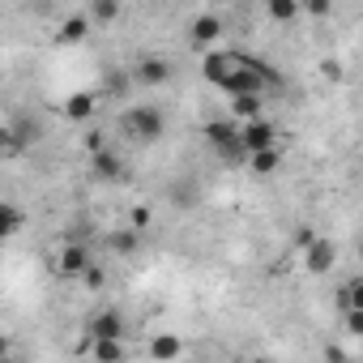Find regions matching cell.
<instances>
[{
    "instance_id": "obj_1",
    "label": "cell",
    "mask_w": 363,
    "mask_h": 363,
    "mask_svg": "<svg viewBox=\"0 0 363 363\" xmlns=\"http://www.w3.org/2000/svg\"><path fill=\"white\" fill-rule=\"evenodd\" d=\"M120 124H124V133H133L137 141H158V137H162V128H167V116H162L158 107H150V103H145V107H128Z\"/></svg>"
},
{
    "instance_id": "obj_2",
    "label": "cell",
    "mask_w": 363,
    "mask_h": 363,
    "mask_svg": "<svg viewBox=\"0 0 363 363\" xmlns=\"http://www.w3.org/2000/svg\"><path fill=\"white\" fill-rule=\"evenodd\" d=\"M240 141H244V150L252 154V150L278 145V128H274L265 116H252V120H244V124H240Z\"/></svg>"
},
{
    "instance_id": "obj_3",
    "label": "cell",
    "mask_w": 363,
    "mask_h": 363,
    "mask_svg": "<svg viewBox=\"0 0 363 363\" xmlns=\"http://www.w3.org/2000/svg\"><path fill=\"white\" fill-rule=\"evenodd\" d=\"M303 265H308V274H329V269L337 265V244L325 240V235H316V240L303 248Z\"/></svg>"
},
{
    "instance_id": "obj_4",
    "label": "cell",
    "mask_w": 363,
    "mask_h": 363,
    "mask_svg": "<svg viewBox=\"0 0 363 363\" xmlns=\"http://www.w3.org/2000/svg\"><path fill=\"white\" fill-rule=\"evenodd\" d=\"M171 73H175V69H171V60H162V56H141L133 77H137L145 90H158V86H167V82H171Z\"/></svg>"
},
{
    "instance_id": "obj_5",
    "label": "cell",
    "mask_w": 363,
    "mask_h": 363,
    "mask_svg": "<svg viewBox=\"0 0 363 363\" xmlns=\"http://www.w3.org/2000/svg\"><path fill=\"white\" fill-rule=\"evenodd\" d=\"M94 111H99L94 90H73V94L65 99V107H60V116H65L69 124H90V120H94Z\"/></svg>"
},
{
    "instance_id": "obj_6",
    "label": "cell",
    "mask_w": 363,
    "mask_h": 363,
    "mask_svg": "<svg viewBox=\"0 0 363 363\" xmlns=\"http://www.w3.org/2000/svg\"><path fill=\"white\" fill-rule=\"evenodd\" d=\"M90 175H94V179H107V184H111V179H124L128 171H124V158H120L116 150L99 145V150L90 154Z\"/></svg>"
},
{
    "instance_id": "obj_7",
    "label": "cell",
    "mask_w": 363,
    "mask_h": 363,
    "mask_svg": "<svg viewBox=\"0 0 363 363\" xmlns=\"http://www.w3.org/2000/svg\"><path fill=\"white\" fill-rule=\"evenodd\" d=\"M231 69H235V52H231V48H227V52H223V48H206V56H201V77H206L210 86H218Z\"/></svg>"
},
{
    "instance_id": "obj_8",
    "label": "cell",
    "mask_w": 363,
    "mask_h": 363,
    "mask_svg": "<svg viewBox=\"0 0 363 363\" xmlns=\"http://www.w3.org/2000/svg\"><path fill=\"white\" fill-rule=\"evenodd\" d=\"M223 18L218 13H201V18H193V26H189V39H193V48H214L218 39H223Z\"/></svg>"
},
{
    "instance_id": "obj_9",
    "label": "cell",
    "mask_w": 363,
    "mask_h": 363,
    "mask_svg": "<svg viewBox=\"0 0 363 363\" xmlns=\"http://www.w3.org/2000/svg\"><path fill=\"white\" fill-rule=\"evenodd\" d=\"M90 261H94V257H90V248H86L82 240H69V244L60 248V257H56V269H60L65 278H77Z\"/></svg>"
},
{
    "instance_id": "obj_10",
    "label": "cell",
    "mask_w": 363,
    "mask_h": 363,
    "mask_svg": "<svg viewBox=\"0 0 363 363\" xmlns=\"http://www.w3.org/2000/svg\"><path fill=\"white\" fill-rule=\"evenodd\" d=\"M86 337H90V342H99V337H124V316H120L116 308L94 312V316L86 320Z\"/></svg>"
},
{
    "instance_id": "obj_11",
    "label": "cell",
    "mask_w": 363,
    "mask_h": 363,
    "mask_svg": "<svg viewBox=\"0 0 363 363\" xmlns=\"http://www.w3.org/2000/svg\"><path fill=\"white\" fill-rule=\"evenodd\" d=\"M120 13H124L120 0H90V9H86L90 26H116V22H120Z\"/></svg>"
},
{
    "instance_id": "obj_12",
    "label": "cell",
    "mask_w": 363,
    "mask_h": 363,
    "mask_svg": "<svg viewBox=\"0 0 363 363\" xmlns=\"http://www.w3.org/2000/svg\"><path fill=\"white\" fill-rule=\"evenodd\" d=\"M90 30H94V26H90L86 13H69V18L60 22V35H56V39H60V43H86Z\"/></svg>"
},
{
    "instance_id": "obj_13",
    "label": "cell",
    "mask_w": 363,
    "mask_h": 363,
    "mask_svg": "<svg viewBox=\"0 0 363 363\" xmlns=\"http://www.w3.org/2000/svg\"><path fill=\"white\" fill-rule=\"evenodd\" d=\"M244 167H248L252 175H269V171H278V167H282V150H278V145H265V150H252Z\"/></svg>"
},
{
    "instance_id": "obj_14",
    "label": "cell",
    "mask_w": 363,
    "mask_h": 363,
    "mask_svg": "<svg viewBox=\"0 0 363 363\" xmlns=\"http://www.w3.org/2000/svg\"><path fill=\"white\" fill-rule=\"evenodd\" d=\"M265 13H269V22H278V26H291L303 9H299V0H265Z\"/></svg>"
},
{
    "instance_id": "obj_15",
    "label": "cell",
    "mask_w": 363,
    "mask_h": 363,
    "mask_svg": "<svg viewBox=\"0 0 363 363\" xmlns=\"http://www.w3.org/2000/svg\"><path fill=\"white\" fill-rule=\"evenodd\" d=\"M252 116H265V111H261V94H235V99H231V120L244 124V120H252Z\"/></svg>"
},
{
    "instance_id": "obj_16",
    "label": "cell",
    "mask_w": 363,
    "mask_h": 363,
    "mask_svg": "<svg viewBox=\"0 0 363 363\" xmlns=\"http://www.w3.org/2000/svg\"><path fill=\"white\" fill-rule=\"evenodd\" d=\"M218 150V158H223V167H244L248 162V150H244V141H240V133L231 137V141H223V145H214Z\"/></svg>"
},
{
    "instance_id": "obj_17",
    "label": "cell",
    "mask_w": 363,
    "mask_h": 363,
    "mask_svg": "<svg viewBox=\"0 0 363 363\" xmlns=\"http://www.w3.org/2000/svg\"><path fill=\"white\" fill-rule=\"evenodd\" d=\"M18 227H26V214L18 206H9V201H0V240H9Z\"/></svg>"
},
{
    "instance_id": "obj_18",
    "label": "cell",
    "mask_w": 363,
    "mask_h": 363,
    "mask_svg": "<svg viewBox=\"0 0 363 363\" xmlns=\"http://www.w3.org/2000/svg\"><path fill=\"white\" fill-rule=\"evenodd\" d=\"M240 133V124L231 120V116H223V120H210L206 124V137H210V145H223V141H231Z\"/></svg>"
},
{
    "instance_id": "obj_19",
    "label": "cell",
    "mask_w": 363,
    "mask_h": 363,
    "mask_svg": "<svg viewBox=\"0 0 363 363\" xmlns=\"http://www.w3.org/2000/svg\"><path fill=\"white\" fill-rule=\"evenodd\" d=\"M90 354L94 359H124L128 346H124V337H99V342H90Z\"/></svg>"
},
{
    "instance_id": "obj_20",
    "label": "cell",
    "mask_w": 363,
    "mask_h": 363,
    "mask_svg": "<svg viewBox=\"0 0 363 363\" xmlns=\"http://www.w3.org/2000/svg\"><path fill=\"white\" fill-rule=\"evenodd\" d=\"M137 244H141V231H137V227H124V231L111 235V252H120V257H133Z\"/></svg>"
},
{
    "instance_id": "obj_21",
    "label": "cell",
    "mask_w": 363,
    "mask_h": 363,
    "mask_svg": "<svg viewBox=\"0 0 363 363\" xmlns=\"http://www.w3.org/2000/svg\"><path fill=\"white\" fill-rule=\"evenodd\" d=\"M179 350H184V346H179V337H171V333H162V337L150 342V354H154V359H175Z\"/></svg>"
},
{
    "instance_id": "obj_22",
    "label": "cell",
    "mask_w": 363,
    "mask_h": 363,
    "mask_svg": "<svg viewBox=\"0 0 363 363\" xmlns=\"http://www.w3.org/2000/svg\"><path fill=\"white\" fill-rule=\"evenodd\" d=\"M77 278H82V282H86L90 291H103V286H107V269H103L99 261H90V265H86V269H82Z\"/></svg>"
},
{
    "instance_id": "obj_23",
    "label": "cell",
    "mask_w": 363,
    "mask_h": 363,
    "mask_svg": "<svg viewBox=\"0 0 363 363\" xmlns=\"http://www.w3.org/2000/svg\"><path fill=\"white\" fill-rule=\"evenodd\" d=\"M342 325L350 337H363V308H342Z\"/></svg>"
},
{
    "instance_id": "obj_24",
    "label": "cell",
    "mask_w": 363,
    "mask_h": 363,
    "mask_svg": "<svg viewBox=\"0 0 363 363\" xmlns=\"http://www.w3.org/2000/svg\"><path fill=\"white\" fill-rule=\"evenodd\" d=\"M299 9H308L312 18H329V9H333V0H299Z\"/></svg>"
},
{
    "instance_id": "obj_25",
    "label": "cell",
    "mask_w": 363,
    "mask_h": 363,
    "mask_svg": "<svg viewBox=\"0 0 363 363\" xmlns=\"http://www.w3.org/2000/svg\"><path fill=\"white\" fill-rule=\"evenodd\" d=\"M124 86H128V73H107V90L111 94H124Z\"/></svg>"
},
{
    "instance_id": "obj_26",
    "label": "cell",
    "mask_w": 363,
    "mask_h": 363,
    "mask_svg": "<svg viewBox=\"0 0 363 363\" xmlns=\"http://www.w3.org/2000/svg\"><path fill=\"white\" fill-rule=\"evenodd\" d=\"M320 73H325L329 82H342V65H337V60H325V65H320Z\"/></svg>"
},
{
    "instance_id": "obj_27",
    "label": "cell",
    "mask_w": 363,
    "mask_h": 363,
    "mask_svg": "<svg viewBox=\"0 0 363 363\" xmlns=\"http://www.w3.org/2000/svg\"><path fill=\"white\" fill-rule=\"evenodd\" d=\"M128 227H137V231L150 227V210H133V214H128Z\"/></svg>"
},
{
    "instance_id": "obj_28",
    "label": "cell",
    "mask_w": 363,
    "mask_h": 363,
    "mask_svg": "<svg viewBox=\"0 0 363 363\" xmlns=\"http://www.w3.org/2000/svg\"><path fill=\"white\" fill-rule=\"evenodd\" d=\"M312 240H316V231H312V227H299V231H295V248H308Z\"/></svg>"
},
{
    "instance_id": "obj_29",
    "label": "cell",
    "mask_w": 363,
    "mask_h": 363,
    "mask_svg": "<svg viewBox=\"0 0 363 363\" xmlns=\"http://www.w3.org/2000/svg\"><path fill=\"white\" fill-rule=\"evenodd\" d=\"M99 145H103V137H99V133H86V154H94Z\"/></svg>"
},
{
    "instance_id": "obj_30",
    "label": "cell",
    "mask_w": 363,
    "mask_h": 363,
    "mask_svg": "<svg viewBox=\"0 0 363 363\" xmlns=\"http://www.w3.org/2000/svg\"><path fill=\"white\" fill-rule=\"evenodd\" d=\"M5 154H9V133L0 128V158H5Z\"/></svg>"
},
{
    "instance_id": "obj_31",
    "label": "cell",
    "mask_w": 363,
    "mask_h": 363,
    "mask_svg": "<svg viewBox=\"0 0 363 363\" xmlns=\"http://www.w3.org/2000/svg\"><path fill=\"white\" fill-rule=\"evenodd\" d=\"M5 354H9V337H5V333H0V359H5Z\"/></svg>"
},
{
    "instance_id": "obj_32",
    "label": "cell",
    "mask_w": 363,
    "mask_h": 363,
    "mask_svg": "<svg viewBox=\"0 0 363 363\" xmlns=\"http://www.w3.org/2000/svg\"><path fill=\"white\" fill-rule=\"evenodd\" d=\"M218 5H227V0H218Z\"/></svg>"
}]
</instances>
